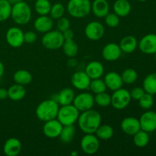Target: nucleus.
I'll list each match as a JSON object with an SVG mask.
<instances>
[{
    "label": "nucleus",
    "mask_w": 156,
    "mask_h": 156,
    "mask_svg": "<svg viewBox=\"0 0 156 156\" xmlns=\"http://www.w3.org/2000/svg\"><path fill=\"white\" fill-rule=\"evenodd\" d=\"M76 134V128L74 125L63 126L59 135V139L64 143H69L73 140Z\"/></svg>",
    "instance_id": "31"
},
{
    "label": "nucleus",
    "mask_w": 156,
    "mask_h": 156,
    "mask_svg": "<svg viewBox=\"0 0 156 156\" xmlns=\"http://www.w3.org/2000/svg\"><path fill=\"white\" fill-rule=\"evenodd\" d=\"M113 9L116 15L120 18H124L129 15L131 12V4L128 0H116Z\"/></svg>",
    "instance_id": "25"
},
{
    "label": "nucleus",
    "mask_w": 156,
    "mask_h": 156,
    "mask_svg": "<svg viewBox=\"0 0 156 156\" xmlns=\"http://www.w3.org/2000/svg\"><path fill=\"white\" fill-rule=\"evenodd\" d=\"M57 28L58 30L61 32H63L66 30L67 29L70 28L71 23L70 21L66 17H62V18L57 19Z\"/></svg>",
    "instance_id": "41"
},
{
    "label": "nucleus",
    "mask_w": 156,
    "mask_h": 156,
    "mask_svg": "<svg viewBox=\"0 0 156 156\" xmlns=\"http://www.w3.org/2000/svg\"><path fill=\"white\" fill-rule=\"evenodd\" d=\"M62 127H63L62 124L57 119H53V120L44 122V125L43 126V133L47 138L56 139L58 138L60 135Z\"/></svg>",
    "instance_id": "12"
},
{
    "label": "nucleus",
    "mask_w": 156,
    "mask_h": 156,
    "mask_svg": "<svg viewBox=\"0 0 156 156\" xmlns=\"http://www.w3.org/2000/svg\"><path fill=\"white\" fill-rule=\"evenodd\" d=\"M11 17L15 24L18 25H25L31 20V9L26 2L21 1L17 2L12 5Z\"/></svg>",
    "instance_id": "3"
},
{
    "label": "nucleus",
    "mask_w": 156,
    "mask_h": 156,
    "mask_svg": "<svg viewBox=\"0 0 156 156\" xmlns=\"http://www.w3.org/2000/svg\"><path fill=\"white\" fill-rule=\"evenodd\" d=\"M119 46L121 49L122 53H132L138 47V41L135 37L132 35H128V36L124 37L120 41Z\"/></svg>",
    "instance_id": "24"
},
{
    "label": "nucleus",
    "mask_w": 156,
    "mask_h": 156,
    "mask_svg": "<svg viewBox=\"0 0 156 156\" xmlns=\"http://www.w3.org/2000/svg\"><path fill=\"white\" fill-rule=\"evenodd\" d=\"M85 72L91 79H99L103 76L105 68L99 61H91L87 64Z\"/></svg>",
    "instance_id": "21"
},
{
    "label": "nucleus",
    "mask_w": 156,
    "mask_h": 156,
    "mask_svg": "<svg viewBox=\"0 0 156 156\" xmlns=\"http://www.w3.org/2000/svg\"><path fill=\"white\" fill-rule=\"evenodd\" d=\"M35 30L40 33H47L52 30L53 27V19L48 15H40L34 22Z\"/></svg>",
    "instance_id": "19"
},
{
    "label": "nucleus",
    "mask_w": 156,
    "mask_h": 156,
    "mask_svg": "<svg viewBox=\"0 0 156 156\" xmlns=\"http://www.w3.org/2000/svg\"><path fill=\"white\" fill-rule=\"evenodd\" d=\"M62 36H63L64 40H71L73 39L74 37V32L73 31V30H71L70 28L67 29L65 31L62 32Z\"/></svg>",
    "instance_id": "44"
},
{
    "label": "nucleus",
    "mask_w": 156,
    "mask_h": 156,
    "mask_svg": "<svg viewBox=\"0 0 156 156\" xmlns=\"http://www.w3.org/2000/svg\"><path fill=\"white\" fill-rule=\"evenodd\" d=\"M94 104L102 108H106L111 104V96L106 93V91L99 94H96L94 96Z\"/></svg>",
    "instance_id": "37"
},
{
    "label": "nucleus",
    "mask_w": 156,
    "mask_h": 156,
    "mask_svg": "<svg viewBox=\"0 0 156 156\" xmlns=\"http://www.w3.org/2000/svg\"><path fill=\"white\" fill-rule=\"evenodd\" d=\"M37 34L33 30H28L24 33V43L27 44H33L37 40Z\"/></svg>",
    "instance_id": "43"
},
{
    "label": "nucleus",
    "mask_w": 156,
    "mask_h": 156,
    "mask_svg": "<svg viewBox=\"0 0 156 156\" xmlns=\"http://www.w3.org/2000/svg\"><path fill=\"white\" fill-rule=\"evenodd\" d=\"M102 56L108 62H114L120 59L122 54V50L119 44L115 43H109L102 49Z\"/></svg>",
    "instance_id": "16"
},
{
    "label": "nucleus",
    "mask_w": 156,
    "mask_h": 156,
    "mask_svg": "<svg viewBox=\"0 0 156 156\" xmlns=\"http://www.w3.org/2000/svg\"><path fill=\"white\" fill-rule=\"evenodd\" d=\"M120 127L124 133L129 136H133L141 129L140 120L133 117H125L122 120Z\"/></svg>",
    "instance_id": "17"
},
{
    "label": "nucleus",
    "mask_w": 156,
    "mask_h": 156,
    "mask_svg": "<svg viewBox=\"0 0 156 156\" xmlns=\"http://www.w3.org/2000/svg\"><path fill=\"white\" fill-rule=\"evenodd\" d=\"M89 88L95 94H99V93L105 92L108 89L105 81L102 80L101 78H99V79H91V82H90Z\"/></svg>",
    "instance_id": "35"
},
{
    "label": "nucleus",
    "mask_w": 156,
    "mask_h": 156,
    "mask_svg": "<svg viewBox=\"0 0 156 156\" xmlns=\"http://www.w3.org/2000/svg\"><path fill=\"white\" fill-rule=\"evenodd\" d=\"M121 78L123 83H126L127 85H131V84L134 83L137 80L138 73L133 69H126L122 73Z\"/></svg>",
    "instance_id": "36"
},
{
    "label": "nucleus",
    "mask_w": 156,
    "mask_h": 156,
    "mask_svg": "<svg viewBox=\"0 0 156 156\" xmlns=\"http://www.w3.org/2000/svg\"><path fill=\"white\" fill-rule=\"evenodd\" d=\"M109 10L110 5L107 0H94L91 3V11L98 18H105Z\"/></svg>",
    "instance_id": "22"
},
{
    "label": "nucleus",
    "mask_w": 156,
    "mask_h": 156,
    "mask_svg": "<svg viewBox=\"0 0 156 156\" xmlns=\"http://www.w3.org/2000/svg\"><path fill=\"white\" fill-rule=\"evenodd\" d=\"M8 1H9V0H8Z\"/></svg>",
    "instance_id": "51"
},
{
    "label": "nucleus",
    "mask_w": 156,
    "mask_h": 156,
    "mask_svg": "<svg viewBox=\"0 0 156 156\" xmlns=\"http://www.w3.org/2000/svg\"><path fill=\"white\" fill-rule=\"evenodd\" d=\"M85 34L91 41H98L105 34V27L99 21H91L85 26Z\"/></svg>",
    "instance_id": "11"
},
{
    "label": "nucleus",
    "mask_w": 156,
    "mask_h": 156,
    "mask_svg": "<svg viewBox=\"0 0 156 156\" xmlns=\"http://www.w3.org/2000/svg\"><path fill=\"white\" fill-rule=\"evenodd\" d=\"M66 12L65 6L60 2H56L51 5V9L50 11V15L53 19H59L64 16Z\"/></svg>",
    "instance_id": "38"
},
{
    "label": "nucleus",
    "mask_w": 156,
    "mask_h": 156,
    "mask_svg": "<svg viewBox=\"0 0 156 156\" xmlns=\"http://www.w3.org/2000/svg\"><path fill=\"white\" fill-rule=\"evenodd\" d=\"M62 48L64 54L70 58L75 57L79 52V46L73 39L65 40Z\"/></svg>",
    "instance_id": "28"
},
{
    "label": "nucleus",
    "mask_w": 156,
    "mask_h": 156,
    "mask_svg": "<svg viewBox=\"0 0 156 156\" xmlns=\"http://www.w3.org/2000/svg\"><path fill=\"white\" fill-rule=\"evenodd\" d=\"M80 147L82 152L87 155H94L100 148L99 139L94 133H85L81 140Z\"/></svg>",
    "instance_id": "8"
},
{
    "label": "nucleus",
    "mask_w": 156,
    "mask_h": 156,
    "mask_svg": "<svg viewBox=\"0 0 156 156\" xmlns=\"http://www.w3.org/2000/svg\"><path fill=\"white\" fill-rule=\"evenodd\" d=\"M106 86L111 91H116V90L121 88L123 85L121 76L116 72H109L104 79Z\"/></svg>",
    "instance_id": "20"
},
{
    "label": "nucleus",
    "mask_w": 156,
    "mask_h": 156,
    "mask_svg": "<svg viewBox=\"0 0 156 156\" xmlns=\"http://www.w3.org/2000/svg\"><path fill=\"white\" fill-rule=\"evenodd\" d=\"M12 5L8 0H0V22L11 17Z\"/></svg>",
    "instance_id": "34"
},
{
    "label": "nucleus",
    "mask_w": 156,
    "mask_h": 156,
    "mask_svg": "<svg viewBox=\"0 0 156 156\" xmlns=\"http://www.w3.org/2000/svg\"><path fill=\"white\" fill-rule=\"evenodd\" d=\"M101 115L95 110H88L79 114L78 124L84 133H95L98 126L101 124Z\"/></svg>",
    "instance_id": "1"
},
{
    "label": "nucleus",
    "mask_w": 156,
    "mask_h": 156,
    "mask_svg": "<svg viewBox=\"0 0 156 156\" xmlns=\"http://www.w3.org/2000/svg\"><path fill=\"white\" fill-rule=\"evenodd\" d=\"M59 108V105L54 99H47L37 105L35 114L41 121H48L56 118Z\"/></svg>",
    "instance_id": "2"
},
{
    "label": "nucleus",
    "mask_w": 156,
    "mask_h": 156,
    "mask_svg": "<svg viewBox=\"0 0 156 156\" xmlns=\"http://www.w3.org/2000/svg\"><path fill=\"white\" fill-rule=\"evenodd\" d=\"M71 155H73V156H76V155H78V152H76V151H75V152H73L71 153Z\"/></svg>",
    "instance_id": "48"
},
{
    "label": "nucleus",
    "mask_w": 156,
    "mask_h": 156,
    "mask_svg": "<svg viewBox=\"0 0 156 156\" xmlns=\"http://www.w3.org/2000/svg\"><path fill=\"white\" fill-rule=\"evenodd\" d=\"M67 12L75 18H83L88 16L91 11L90 0H69L67 4Z\"/></svg>",
    "instance_id": "4"
},
{
    "label": "nucleus",
    "mask_w": 156,
    "mask_h": 156,
    "mask_svg": "<svg viewBox=\"0 0 156 156\" xmlns=\"http://www.w3.org/2000/svg\"><path fill=\"white\" fill-rule=\"evenodd\" d=\"M145 92L154 95L156 94V73H150L146 76L143 82Z\"/></svg>",
    "instance_id": "27"
},
{
    "label": "nucleus",
    "mask_w": 156,
    "mask_h": 156,
    "mask_svg": "<svg viewBox=\"0 0 156 156\" xmlns=\"http://www.w3.org/2000/svg\"><path fill=\"white\" fill-rule=\"evenodd\" d=\"M51 5V3L49 0H36L34 9L39 15H48Z\"/></svg>",
    "instance_id": "33"
},
{
    "label": "nucleus",
    "mask_w": 156,
    "mask_h": 156,
    "mask_svg": "<svg viewBox=\"0 0 156 156\" xmlns=\"http://www.w3.org/2000/svg\"><path fill=\"white\" fill-rule=\"evenodd\" d=\"M22 149V145L18 139L12 137L8 139L3 146V152L7 156H17Z\"/></svg>",
    "instance_id": "18"
},
{
    "label": "nucleus",
    "mask_w": 156,
    "mask_h": 156,
    "mask_svg": "<svg viewBox=\"0 0 156 156\" xmlns=\"http://www.w3.org/2000/svg\"><path fill=\"white\" fill-rule=\"evenodd\" d=\"M80 112L76 109V107L71 104L63 105L59 108L56 119L62 124V126L74 125L77 122Z\"/></svg>",
    "instance_id": "5"
},
{
    "label": "nucleus",
    "mask_w": 156,
    "mask_h": 156,
    "mask_svg": "<svg viewBox=\"0 0 156 156\" xmlns=\"http://www.w3.org/2000/svg\"><path fill=\"white\" fill-rule=\"evenodd\" d=\"M62 33L58 30H51L44 34L42 37L43 46L47 50H56L62 48L64 42Z\"/></svg>",
    "instance_id": "6"
},
{
    "label": "nucleus",
    "mask_w": 156,
    "mask_h": 156,
    "mask_svg": "<svg viewBox=\"0 0 156 156\" xmlns=\"http://www.w3.org/2000/svg\"><path fill=\"white\" fill-rule=\"evenodd\" d=\"M73 105L79 112L92 109L94 105V96L89 92H82L75 96Z\"/></svg>",
    "instance_id": "9"
},
{
    "label": "nucleus",
    "mask_w": 156,
    "mask_h": 156,
    "mask_svg": "<svg viewBox=\"0 0 156 156\" xmlns=\"http://www.w3.org/2000/svg\"><path fill=\"white\" fill-rule=\"evenodd\" d=\"M25 95L26 90L24 85L15 83L8 88V98L14 101L22 100Z\"/></svg>",
    "instance_id": "26"
},
{
    "label": "nucleus",
    "mask_w": 156,
    "mask_h": 156,
    "mask_svg": "<svg viewBox=\"0 0 156 156\" xmlns=\"http://www.w3.org/2000/svg\"><path fill=\"white\" fill-rule=\"evenodd\" d=\"M8 98V89L0 88V100H4Z\"/></svg>",
    "instance_id": "45"
},
{
    "label": "nucleus",
    "mask_w": 156,
    "mask_h": 156,
    "mask_svg": "<svg viewBox=\"0 0 156 156\" xmlns=\"http://www.w3.org/2000/svg\"><path fill=\"white\" fill-rule=\"evenodd\" d=\"M105 24L110 27H116L120 24V17L115 13H108L105 17Z\"/></svg>",
    "instance_id": "40"
},
{
    "label": "nucleus",
    "mask_w": 156,
    "mask_h": 156,
    "mask_svg": "<svg viewBox=\"0 0 156 156\" xmlns=\"http://www.w3.org/2000/svg\"><path fill=\"white\" fill-rule=\"evenodd\" d=\"M5 73V66L2 62L0 61V78L2 77Z\"/></svg>",
    "instance_id": "46"
},
{
    "label": "nucleus",
    "mask_w": 156,
    "mask_h": 156,
    "mask_svg": "<svg viewBox=\"0 0 156 156\" xmlns=\"http://www.w3.org/2000/svg\"><path fill=\"white\" fill-rule=\"evenodd\" d=\"M131 100L130 93L124 88H119L114 91L111 95V104L113 108L117 110H123L129 105Z\"/></svg>",
    "instance_id": "7"
},
{
    "label": "nucleus",
    "mask_w": 156,
    "mask_h": 156,
    "mask_svg": "<svg viewBox=\"0 0 156 156\" xmlns=\"http://www.w3.org/2000/svg\"><path fill=\"white\" fill-rule=\"evenodd\" d=\"M5 39L10 47L19 48L24 43V32L19 27H12L6 32Z\"/></svg>",
    "instance_id": "10"
},
{
    "label": "nucleus",
    "mask_w": 156,
    "mask_h": 156,
    "mask_svg": "<svg viewBox=\"0 0 156 156\" xmlns=\"http://www.w3.org/2000/svg\"><path fill=\"white\" fill-rule=\"evenodd\" d=\"M141 129L147 133H152L156 130V112L148 111L142 114L139 119Z\"/></svg>",
    "instance_id": "13"
},
{
    "label": "nucleus",
    "mask_w": 156,
    "mask_h": 156,
    "mask_svg": "<svg viewBox=\"0 0 156 156\" xmlns=\"http://www.w3.org/2000/svg\"><path fill=\"white\" fill-rule=\"evenodd\" d=\"M130 93L131 98L133 99V100L139 101L140 99V98L145 94V91L143 89V88L141 87H136V88H133L132 91H129Z\"/></svg>",
    "instance_id": "42"
},
{
    "label": "nucleus",
    "mask_w": 156,
    "mask_h": 156,
    "mask_svg": "<svg viewBox=\"0 0 156 156\" xmlns=\"http://www.w3.org/2000/svg\"><path fill=\"white\" fill-rule=\"evenodd\" d=\"M154 55H155V60H156V53Z\"/></svg>",
    "instance_id": "50"
},
{
    "label": "nucleus",
    "mask_w": 156,
    "mask_h": 156,
    "mask_svg": "<svg viewBox=\"0 0 156 156\" xmlns=\"http://www.w3.org/2000/svg\"><path fill=\"white\" fill-rule=\"evenodd\" d=\"M75 92L71 88H64L56 94V98L54 99L60 106L73 104L75 98Z\"/></svg>",
    "instance_id": "23"
},
{
    "label": "nucleus",
    "mask_w": 156,
    "mask_h": 156,
    "mask_svg": "<svg viewBox=\"0 0 156 156\" xmlns=\"http://www.w3.org/2000/svg\"><path fill=\"white\" fill-rule=\"evenodd\" d=\"M138 47L145 54H155L156 53L155 34H148L145 35L138 43Z\"/></svg>",
    "instance_id": "14"
},
{
    "label": "nucleus",
    "mask_w": 156,
    "mask_h": 156,
    "mask_svg": "<svg viewBox=\"0 0 156 156\" xmlns=\"http://www.w3.org/2000/svg\"><path fill=\"white\" fill-rule=\"evenodd\" d=\"M154 104V98L153 95L149 94V93L145 92V94L140 98L139 100V105L140 108H142L144 110H149L153 106Z\"/></svg>",
    "instance_id": "39"
},
{
    "label": "nucleus",
    "mask_w": 156,
    "mask_h": 156,
    "mask_svg": "<svg viewBox=\"0 0 156 156\" xmlns=\"http://www.w3.org/2000/svg\"><path fill=\"white\" fill-rule=\"evenodd\" d=\"M114 129L111 126L108 124H101L96 130V136L101 140H110L114 136Z\"/></svg>",
    "instance_id": "30"
},
{
    "label": "nucleus",
    "mask_w": 156,
    "mask_h": 156,
    "mask_svg": "<svg viewBox=\"0 0 156 156\" xmlns=\"http://www.w3.org/2000/svg\"><path fill=\"white\" fill-rule=\"evenodd\" d=\"M133 143L135 146L139 148L146 147L149 143V133L140 129L133 135Z\"/></svg>",
    "instance_id": "32"
},
{
    "label": "nucleus",
    "mask_w": 156,
    "mask_h": 156,
    "mask_svg": "<svg viewBox=\"0 0 156 156\" xmlns=\"http://www.w3.org/2000/svg\"><path fill=\"white\" fill-rule=\"evenodd\" d=\"M91 79L85 72L78 71L72 76L71 82L75 88L80 91H84L89 88Z\"/></svg>",
    "instance_id": "15"
},
{
    "label": "nucleus",
    "mask_w": 156,
    "mask_h": 156,
    "mask_svg": "<svg viewBox=\"0 0 156 156\" xmlns=\"http://www.w3.org/2000/svg\"><path fill=\"white\" fill-rule=\"evenodd\" d=\"M13 79L15 83L24 86L31 82L32 75L27 70L19 69L14 73Z\"/></svg>",
    "instance_id": "29"
},
{
    "label": "nucleus",
    "mask_w": 156,
    "mask_h": 156,
    "mask_svg": "<svg viewBox=\"0 0 156 156\" xmlns=\"http://www.w3.org/2000/svg\"><path fill=\"white\" fill-rule=\"evenodd\" d=\"M137 1L142 2H146V1H148V0H137Z\"/></svg>",
    "instance_id": "49"
},
{
    "label": "nucleus",
    "mask_w": 156,
    "mask_h": 156,
    "mask_svg": "<svg viewBox=\"0 0 156 156\" xmlns=\"http://www.w3.org/2000/svg\"><path fill=\"white\" fill-rule=\"evenodd\" d=\"M21 1H24V0H9V2H10L12 5L15 4V3L19 2H21Z\"/></svg>",
    "instance_id": "47"
}]
</instances>
